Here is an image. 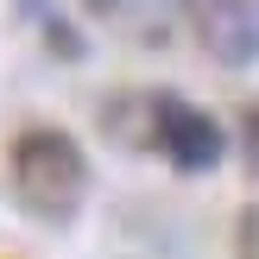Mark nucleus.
<instances>
[{"label":"nucleus","mask_w":259,"mask_h":259,"mask_svg":"<svg viewBox=\"0 0 259 259\" xmlns=\"http://www.w3.org/2000/svg\"><path fill=\"white\" fill-rule=\"evenodd\" d=\"M152 133H158L164 158L184 164V171H209L215 158H222V126L209 120L202 108H190V101H152Z\"/></svg>","instance_id":"2"},{"label":"nucleus","mask_w":259,"mask_h":259,"mask_svg":"<svg viewBox=\"0 0 259 259\" xmlns=\"http://www.w3.org/2000/svg\"><path fill=\"white\" fill-rule=\"evenodd\" d=\"M184 13H190V25H196V38L215 51L222 63H247L253 57V13H247V0H184Z\"/></svg>","instance_id":"3"},{"label":"nucleus","mask_w":259,"mask_h":259,"mask_svg":"<svg viewBox=\"0 0 259 259\" xmlns=\"http://www.w3.org/2000/svg\"><path fill=\"white\" fill-rule=\"evenodd\" d=\"M13 190H19V202L32 215H51V222L76 215V202H82V190H89L82 146H76L70 133H57V126L19 133L13 139Z\"/></svg>","instance_id":"1"}]
</instances>
